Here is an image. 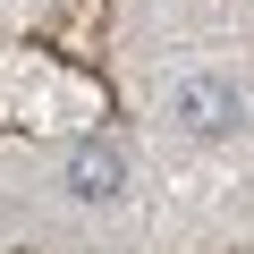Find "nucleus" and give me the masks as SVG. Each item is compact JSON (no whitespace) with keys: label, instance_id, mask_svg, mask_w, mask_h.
<instances>
[{"label":"nucleus","instance_id":"obj_1","mask_svg":"<svg viewBox=\"0 0 254 254\" xmlns=\"http://www.w3.org/2000/svg\"><path fill=\"white\" fill-rule=\"evenodd\" d=\"M170 119L187 127V136H237V119H246V102H237V85L229 76H178L170 85Z\"/></svg>","mask_w":254,"mask_h":254},{"label":"nucleus","instance_id":"obj_2","mask_svg":"<svg viewBox=\"0 0 254 254\" xmlns=\"http://www.w3.org/2000/svg\"><path fill=\"white\" fill-rule=\"evenodd\" d=\"M60 187H68L76 203H119V195H127V153H119L110 136H85V144L68 153Z\"/></svg>","mask_w":254,"mask_h":254}]
</instances>
